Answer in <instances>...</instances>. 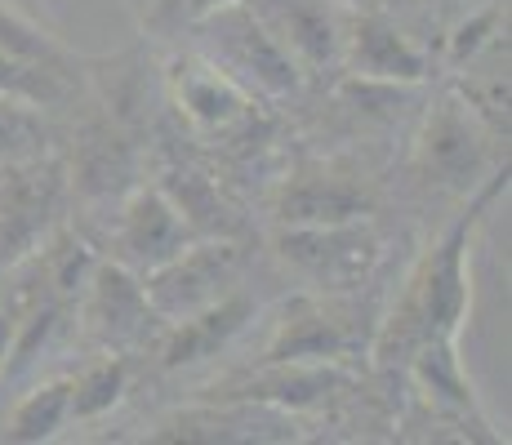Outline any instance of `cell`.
I'll list each match as a JSON object with an SVG mask.
<instances>
[{
	"label": "cell",
	"mask_w": 512,
	"mask_h": 445,
	"mask_svg": "<svg viewBox=\"0 0 512 445\" xmlns=\"http://www.w3.org/2000/svg\"><path fill=\"white\" fill-rule=\"evenodd\" d=\"M352 348L357 330L348 325V312L326 299H299L285 308V321L263 361H339Z\"/></svg>",
	"instance_id": "9"
},
{
	"label": "cell",
	"mask_w": 512,
	"mask_h": 445,
	"mask_svg": "<svg viewBox=\"0 0 512 445\" xmlns=\"http://www.w3.org/2000/svg\"><path fill=\"white\" fill-rule=\"evenodd\" d=\"M9 339H14V321L0 312V374H5V361H9Z\"/></svg>",
	"instance_id": "25"
},
{
	"label": "cell",
	"mask_w": 512,
	"mask_h": 445,
	"mask_svg": "<svg viewBox=\"0 0 512 445\" xmlns=\"http://www.w3.org/2000/svg\"><path fill=\"white\" fill-rule=\"evenodd\" d=\"M49 130L32 103H18V98L0 94V165H23L45 156Z\"/></svg>",
	"instance_id": "17"
},
{
	"label": "cell",
	"mask_w": 512,
	"mask_h": 445,
	"mask_svg": "<svg viewBox=\"0 0 512 445\" xmlns=\"http://www.w3.org/2000/svg\"><path fill=\"white\" fill-rule=\"evenodd\" d=\"M223 5H236V0H187V18H196V23H201V18H210L214 9H223Z\"/></svg>",
	"instance_id": "24"
},
{
	"label": "cell",
	"mask_w": 512,
	"mask_h": 445,
	"mask_svg": "<svg viewBox=\"0 0 512 445\" xmlns=\"http://www.w3.org/2000/svg\"><path fill=\"white\" fill-rule=\"evenodd\" d=\"M419 174L437 187H472L477 174L486 170V143L472 121V112L455 98H441L432 107L428 125L419 134Z\"/></svg>",
	"instance_id": "6"
},
{
	"label": "cell",
	"mask_w": 512,
	"mask_h": 445,
	"mask_svg": "<svg viewBox=\"0 0 512 445\" xmlns=\"http://www.w3.org/2000/svg\"><path fill=\"white\" fill-rule=\"evenodd\" d=\"M205 23V49H210L214 67L223 76H245L268 94H285V89L299 85V63H294L285 49L263 32V23L250 14V9H214Z\"/></svg>",
	"instance_id": "3"
},
{
	"label": "cell",
	"mask_w": 512,
	"mask_h": 445,
	"mask_svg": "<svg viewBox=\"0 0 512 445\" xmlns=\"http://www.w3.org/2000/svg\"><path fill=\"white\" fill-rule=\"evenodd\" d=\"M0 49L18 58H32V63H49V67H67L63 45L49 32H41L36 23H27L23 14H14L9 5H0Z\"/></svg>",
	"instance_id": "20"
},
{
	"label": "cell",
	"mask_w": 512,
	"mask_h": 445,
	"mask_svg": "<svg viewBox=\"0 0 512 445\" xmlns=\"http://www.w3.org/2000/svg\"><path fill=\"white\" fill-rule=\"evenodd\" d=\"M58 325V308H36L32 316L23 321V334L18 339H9V361H5V374H23L27 365L36 361V352L49 343V334H54Z\"/></svg>",
	"instance_id": "21"
},
{
	"label": "cell",
	"mask_w": 512,
	"mask_h": 445,
	"mask_svg": "<svg viewBox=\"0 0 512 445\" xmlns=\"http://www.w3.org/2000/svg\"><path fill=\"white\" fill-rule=\"evenodd\" d=\"M125 392V361L121 356H107V361L90 365L81 379L72 383V414L76 419H98L107 414Z\"/></svg>",
	"instance_id": "19"
},
{
	"label": "cell",
	"mask_w": 512,
	"mask_h": 445,
	"mask_svg": "<svg viewBox=\"0 0 512 445\" xmlns=\"http://www.w3.org/2000/svg\"><path fill=\"white\" fill-rule=\"evenodd\" d=\"M116 241H121L125 267L152 272V267H161L165 259H174V254L192 241V232H187V219L161 192H134V201L125 205L121 236H116Z\"/></svg>",
	"instance_id": "11"
},
{
	"label": "cell",
	"mask_w": 512,
	"mask_h": 445,
	"mask_svg": "<svg viewBox=\"0 0 512 445\" xmlns=\"http://www.w3.org/2000/svg\"><path fill=\"white\" fill-rule=\"evenodd\" d=\"M0 94L32 107H58L72 94V76H67V67L32 63V58H18L0 49Z\"/></svg>",
	"instance_id": "15"
},
{
	"label": "cell",
	"mask_w": 512,
	"mask_h": 445,
	"mask_svg": "<svg viewBox=\"0 0 512 445\" xmlns=\"http://www.w3.org/2000/svg\"><path fill=\"white\" fill-rule=\"evenodd\" d=\"M85 267H90V254H85V245H72V250H63V263L54 267V285L58 290H81L85 285Z\"/></svg>",
	"instance_id": "23"
},
{
	"label": "cell",
	"mask_w": 512,
	"mask_h": 445,
	"mask_svg": "<svg viewBox=\"0 0 512 445\" xmlns=\"http://www.w3.org/2000/svg\"><path fill=\"white\" fill-rule=\"evenodd\" d=\"M495 18H499V9H486L477 23H464V27H459V36H455V63H464V58H472L481 45H486V32L495 27Z\"/></svg>",
	"instance_id": "22"
},
{
	"label": "cell",
	"mask_w": 512,
	"mask_h": 445,
	"mask_svg": "<svg viewBox=\"0 0 512 445\" xmlns=\"http://www.w3.org/2000/svg\"><path fill=\"white\" fill-rule=\"evenodd\" d=\"M374 196L357 174L326 170V165H308L281 187L277 219L285 227H321V223H352L370 214Z\"/></svg>",
	"instance_id": "8"
},
{
	"label": "cell",
	"mask_w": 512,
	"mask_h": 445,
	"mask_svg": "<svg viewBox=\"0 0 512 445\" xmlns=\"http://www.w3.org/2000/svg\"><path fill=\"white\" fill-rule=\"evenodd\" d=\"M245 254L236 245H183L174 259H165L161 267H152L143 281V294L152 303L156 316H183L210 308L214 299H223L228 290H236V276H241Z\"/></svg>",
	"instance_id": "2"
},
{
	"label": "cell",
	"mask_w": 512,
	"mask_h": 445,
	"mask_svg": "<svg viewBox=\"0 0 512 445\" xmlns=\"http://www.w3.org/2000/svg\"><path fill=\"white\" fill-rule=\"evenodd\" d=\"M179 103L201 125H219L236 112V89L219 67H187L179 76Z\"/></svg>",
	"instance_id": "18"
},
{
	"label": "cell",
	"mask_w": 512,
	"mask_h": 445,
	"mask_svg": "<svg viewBox=\"0 0 512 445\" xmlns=\"http://www.w3.org/2000/svg\"><path fill=\"white\" fill-rule=\"evenodd\" d=\"M334 388H339V374L326 370V361H268L250 379L228 383L219 397L272 405V410H303V405L326 401Z\"/></svg>",
	"instance_id": "12"
},
{
	"label": "cell",
	"mask_w": 512,
	"mask_h": 445,
	"mask_svg": "<svg viewBox=\"0 0 512 445\" xmlns=\"http://www.w3.org/2000/svg\"><path fill=\"white\" fill-rule=\"evenodd\" d=\"M468 236H472V214L450 227L410 272V285L401 294L397 312L383 325L379 361L415 356L423 343L437 339L455 343L459 325L468 316Z\"/></svg>",
	"instance_id": "1"
},
{
	"label": "cell",
	"mask_w": 512,
	"mask_h": 445,
	"mask_svg": "<svg viewBox=\"0 0 512 445\" xmlns=\"http://www.w3.org/2000/svg\"><path fill=\"white\" fill-rule=\"evenodd\" d=\"M152 303H147L143 285L134 281L125 267H98L94 272V294H90V325L107 343L139 339L152 325Z\"/></svg>",
	"instance_id": "14"
},
{
	"label": "cell",
	"mask_w": 512,
	"mask_h": 445,
	"mask_svg": "<svg viewBox=\"0 0 512 445\" xmlns=\"http://www.w3.org/2000/svg\"><path fill=\"white\" fill-rule=\"evenodd\" d=\"M277 245L294 267H303L308 276H317L326 285H352L357 276H366V267L379 254L370 227H361V219L321 223V227H285Z\"/></svg>",
	"instance_id": "7"
},
{
	"label": "cell",
	"mask_w": 512,
	"mask_h": 445,
	"mask_svg": "<svg viewBox=\"0 0 512 445\" xmlns=\"http://www.w3.org/2000/svg\"><path fill=\"white\" fill-rule=\"evenodd\" d=\"M343 49H348L357 76L366 81H383V85H415L428 76V58L423 49L410 41L401 27H392L388 18H357L343 36Z\"/></svg>",
	"instance_id": "10"
},
{
	"label": "cell",
	"mask_w": 512,
	"mask_h": 445,
	"mask_svg": "<svg viewBox=\"0 0 512 445\" xmlns=\"http://www.w3.org/2000/svg\"><path fill=\"white\" fill-rule=\"evenodd\" d=\"M58 196H63V178L45 156L0 165V259H14L41 241L49 219L58 214Z\"/></svg>",
	"instance_id": "4"
},
{
	"label": "cell",
	"mask_w": 512,
	"mask_h": 445,
	"mask_svg": "<svg viewBox=\"0 0 512 445\" xmlns=\"http://www.w3.org/2000/svg\"><path fill=\"white\" fill-rule=\"evenodd\" d=\"M63 419H72V383H45L27 392L9 419V441H49Z\"/></svg>",
	"instance_id": "16"
},
{
	"label": "cell",
	"mask_w": 512,
	"mask_h": 445,
	"mask_svg": "<svg viewBox=\"0 0 512 445\" xmlns=\"http://www.w3.org/2000/svg\"><path fill=\"white\" fill-rule=\"evenodd\" d=\"M245 9L299 67H326L343 54L348 27L334 0H245Z\"/></svg>",
	"instance_id": "5"
},
{
	"label": "cell",
	"mask_w": 512,
	"mask_h": 445,
	"mask_svg": "<svg viewBox=\"0 0 512 445\" xmlns=\"http://www.w3.org/2000/svg\"><path fill=\"white\" fill-rule=\"evenodd\" d=\"M250 312H254V303L245 299V294L228 290L223 299H214L210 308L183 316L179 330H174L170 343H165V365L179 370V365H196V361H205V356H214L245 321H250Z\"/></svg>",
	"instance_id": "13"
}]
</instances>
